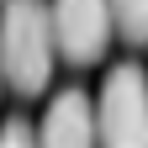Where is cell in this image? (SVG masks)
<instances>
[{"mask_svg": "<svg viewBox=\"0 0 148 148\" xmlns=\"http://www.w3.org/2000/svg\"><path fill=\"white\" fill-rule=\"evenodd\" d=\"M95 127L106 143H148V74L116 64L95 95Z\"/></svg>", "mask_w": 148, "mask_h": 148, "instance_id": "2", "label": "cell"}, {"mask_svg": "<svg viewBox=\"0 0 148 148\" xmlns=\"http://www.w3.org/2000/svg\"><path fill=\"white\" fill-rule=\"evenodd\" d=\"M0 5H5V0H0Z\"/></svg>", "mask_w": 148, "mask_h": 148, "instance_id": "8", "label": "cell"}, {"mask_svg": "<svg viewBox=\"0 0 148 148\" xmlns=\"http://www.w3.org/2000/svg\"><path fill=\"white\" fill-rule=\"evenodd\" d=\"M116 21H111V0H53V37H58V58L74 69L95 64Z\"/></svg>", "mask_w": 148, "mask_h": 148, "instance_id": "3", "label": "cell"}, {"mask_svg": "<svg viewBox=\"0 0 148 148\" xmlns=\"http://www.w3.org/2000/svg\"><path fill=\"white\" fill-rule=\"evenodd\" d=\"M58 37H53V5L48 0H5L0 5V64L5 85L21 101L42 95L53 79Z\"/></svg>", "mask_w": 148, "mask_h": 148, "instance_id": "1", "label": "cell"}, {"mask_svg": "<svg viewBox=\"0 0 148 148\" xmlns=\"http://www.w3.org/2000/svg\"><path fill=\"white\" fill-rule=\"evenodd\" d=\"M0 85H5V64H0Z\"/></svg>", "mask_w": 148, "mask_h": 148, "instance_id": "7", "label": "cell"}, {"mask_svg": "<svg viewBox=\"0 0 148 148\" xmlns=\"http://www.w3.org/2000/svg\"><path fill=\"white\" fill-rule=\"evenodd\" d=\"M111 21H116L122 42L143 48L148 42V0H111Z\"/></svg>", "mask_w": 148, "mask_h": 148, "instance_id": "5", "label": "cell"}, {"mask_svg": "<svg viewBox=\"0 0 148 148\" xmlns=\"http://www.w3.org/2000/svg\"><path fill=\"white\" fill-rule=\"evenodd\" d=\"M32 138H37V127L27 116H11L5 127H0V143H32Z\"/></svg>", "mask_w": 148, "mask_h": 148, "instance_id": "6", "label": "cell"}, {"mask_svg": "<svg viewBox=\"0 0 148 148\" xmlns=\"http://www.w3.org/2000/svg\"><path fill=\"white\" fill-rule=\"evenodd\" d=\"M37 138H42V143H90V138H101L95 101H90L85 90H58V95L48 101V111H42Z\"/></svg>", "mask_w": 148, "mask_h": 148, "instance_id": "4", "label": "cell"}]
</instances>
